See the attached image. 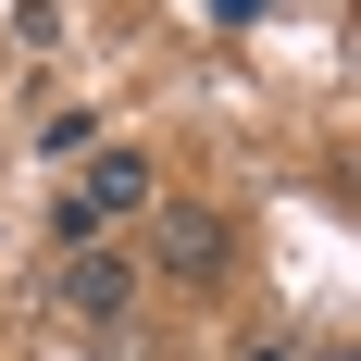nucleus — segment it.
Returning a JSON list of instances; mask_svg holds the SVG:
<instances>
[{
	"mask_svg": "<svg viewBox=\"0 0 361 361\" xmlns=\"http://www.w3.org/2000/svg\"><path fill=\"white\" fill-rule=\"evenodd\" d=\"M149 262L175 287H224L237 274V212H212V200H149Z\"/></svg>",
	"mask_w": 361,
	"mask_h": 361,
	"instance_id": "obj_1",
	"label": "nucleus"
},
{
	"mask_svg": "<svg viewBox=\"0 0 361 361\" xmlns=\"http://www.w3.org/2000/svg\"><path fill=\"white\" fill-rule=\"evenodd\" d=\"M162 187H149V149H87L75 162V187H63V250H87L100 224H125V212H149Z\"/></svg>",
	"mask_w": 361,
	"mask_h": 361,
	"instance_id": "obj_2",
	"label": "nucleus"
},
{
	"mask_svg": "<svg viewBox=\"0 0 361 361\" xmlns=\"http://www.w3.org/2000/svg\"><path fill=\"white\" fill-rule=\"evenodd\" d=\"M50 299H63V312H87V324H125V312H137V262L87 237V250H63V274H50Z\"/></svg>",
	"mask_w": 361,
	"mask_h": 361,
	"instance_id": "obj_3",
	"label": "nucleus"
},
{
	"mask_svg": "<svg viewBox=\"0 0 361 361\" xmlns=\"http://www.w3.org/2000/svg\"><path fill=\"white\" fill-rule=\"evenodd\" d=\"M250 361H299V349H287V336H250Z\"/></svg>",
	"mask_w": 361,
	"mask_h": 361,
	"instance_id": "obj_4",
	"label": "nucleus"
}]
</instances>
